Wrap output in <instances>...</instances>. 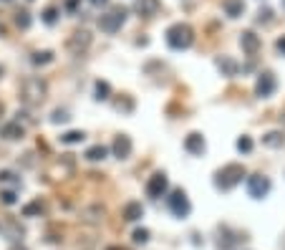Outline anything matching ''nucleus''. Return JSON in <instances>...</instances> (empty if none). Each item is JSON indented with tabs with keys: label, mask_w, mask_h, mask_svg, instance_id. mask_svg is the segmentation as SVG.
<instances>
[{
	"label": "nucleus",
	"mask_w": 285,
	"mask_h": 250,
	"mask_svg": "<svg viewBox=\"0 0 285 250\" xmlns=\"http://www.w3.org/2000/svg\"><path fill=\"white\" fill-rule=\"evenodd\" d=\"M240 46H242V51H248L250 56L260 48V38L253 33V30H245V33H242L240 35Z\"/></svg>",
	"instance_id": "13"
},
{
	"label": "nucleus",
	"mask_w": 285,
	"mask_h": 250,
	"mask_svg": "<svg viewBox=\"0 0 285 250\" xmlns=\"http://www.w3.org/2000/svg\"><path fill=\"white\" fill-rule=\"evenodd\" d=\"M270 15H273V10H270V8H263V10L258 13V23H268Z\"/></svg>",
	"instance_id": "31"
},
{
	"label": "nucleus",
	"mask_w": 285,
	"mask_h": 250,
	"mask_svg": "<svg viewBox=\"0 0 285 250\" xmlns=\"http://www.w3.org/2000/svg\"><path fill=\"white\" fill-rule=\"evenodd\" d=\"M109 250H121V248H109Z\"/></svg>",
	"instance_id": "38"
},
{
	"label": "nucleus",
	"mask_w": 285,
	"mask_h": 250,
	"mask_svg": "<svg viewBox=\"0 0 285 250\" xmlns=\"http://www.w3.org/2000/svg\"><path fill=\"white\" fill-rule=\"evenodd\" d=\"M242 177H245V167L242 164H225L222 170H217V175H215V185H217V190L227 192L235 185H240Z\"/></svg>",
	"instance_id": "3"
},
{
	"label": "nucleus",
	"mask_w": 285,
	"mask_h": 250,
	"mask_svg": "<svg viewBox=\"0 0 285 250\" xmlns=\"http://www.w3.org/2000/svg\"><path fill=\"white\" fill-rule=\"evenodd\" d=\"M159 8H161L159 0H137V3H134V10H137L142 18H151V15H156Z\"/></svg>",
	"instance_id": "11"
},
{
	"label": "nucleus",
	"mask_w": 285,
	"mask_h": 250,
	"mask_svg": "<svg viewBox=\"0 0 285 250\" xmlns=\"http://www.w3.org/2000/svg\"><path fill=\"white\" fill-rule=\"evenodd\" d=\"M111 152H114L116 159H127V157L132 154V139H129L127 134H119V137L114 139V144H111Z\"/></svg>",
	"instance_id": "10"
},
{
	"label": "nucleus",
	"mask_w": 285,
	"mask_h": 250,
	"mask_svg": "<svg viewBox=\"0 0 285 250\" xmlns=\"http://www.w3.org/2000/svg\"><path fill=\"white\" fill-rule=\"evenodd\" d=\"M217 68L222 71V76H237L240 73V66H237V61L235 58H230V56H222V58H217Z\"/></svg>",
	"instance_id": "16"
},
{
	"label": "nucleus",
	"mask_w": 285,
	"mask_h": 250,
	"mask_svg": "<svg viewBox=\"0 0 285 250\" xmlns=\"http://www.w3.org/2000/svg\"><path fill=\"white\" fill-rule=\"evenodd\" d=\"M237 149H240L242 154H250V152H253V139H250V137L237 139Z\"/></svg>",
	"instance_id": "25"
},
{
	"label": "nucleus",
	"mask_w": 285,
	"mask_h": 250,
	"mask_svg": "<svg viewBox=\"0 0 285 250\" xmlns=\"http://www.w3.org/2000/svg\"><path fill=\"white\" fill-rule=\"evenodd\" d=\"M222 8H225V13L230 18H240L242 13H245V3H242V0H225Z\"/></svg>",
	"instance_id": "17"
},
{
	"label": "nucleus",
	"mask_w": 285,
	"mask_h": 250,
	"mask_svg": "<svg viewBox=\"0 0 285 250\" xmlns=\"http://www.w3.org/2000/svg\"><path fill=\"white\" fill-rule=\"evenodd\" d=\"M278 51L285 56V38H280V40H278Z\"/></svg>",
	"instance_id": "32"
},
{
	"label": "nucleus",
	"mask_w": 285,
	"mask_h": 250,
	"mask_svg": "<svg viewBox=\"0 0 285 250\" xmlns=\"http://www.w3.org/2000/svg\"><path fill=\"white\" fill-rule=\"evenodd\" d=\"M248 192H250V197L263 200V197L270 192V180H268L265 175H253V177H248Z\"/></svg>",
	"instance_id": "8"
},
{
	"label": "nucleus",
	"mask_w": 285,
	"mask_h": 250,
	"mask_svg": "<svg viewBox=\"0 0 285 250\" xmlns=\"http://www.w3.org/2000/svg\"><path fill=\"white\" fill-rule=\"evenodd\" d=\"M0 200H3V205H15V192H13V190L0 192Z\"/></svg>",
	"instance_id": "30"
},
{
	"label": "nucleus",
	"mask_w": 285,
	"mask_h": 250,
	"mask_svg": "<svg viewBox=\"0 0 285 250\" xmlns=\"http://www.w3.org/2000/svg\"><path fill=\"white\" fill-rule=\"evenodd\" d=\"M46 91H48L46 81L40 78V76H30V78L23 81V86H20V99H23L28 106H38V104H43Z\"/></svg>",
	"instance_id": "1"
},
{
	"label": "nucleus",
	"mask_w": 285,
	"mask_h": 250,
	"mask_svg": "<svg viewBox=\"0 0 285 250\" xmlns=\"http://www.w3.org/2000/svg\"><path fill=\"white\" fill-rule=\"evenodd\" d=\"M283 8H285V0H283Z\"/></svg>",
	"instance_id": "39"
},
{
	"label": "nucleus",
	"mask_w": 285,
	"mask_h": 250,
	"mask_svg": "<svg viewBox=\"0 0 285 250\" xmlns=\"http://www.w3.org/2000/svg\"><path fill=\"white\" fill-rule=\"evenodd\" d=\"M142 218H144L142 202H127V205H124V220H127V223H137V220H142Z\"/></svg>",
	"instance_id": "14"
},
{
	"label": "nucleus",
	"mask_w": 285,
	"mask_h": 250,
	"mask_svg": "<svg viewBox=\"0 0 285 250\" xmlns=\"http://www.w3.org/2000/svg\"><path fill=\"white\" fill-rule=\"evenodd\" d=\"M63 144H78V142H84V132H66L61 137Z\"/></svg>",
	"instance_id": "22"
},
{
	"label": "nucleus",
	"mask_w": 285,
	"mask_h": 250,
	"mask_svg": "<svg viewBox=\"0 0 285 250\" xmlns=\"http://www.w3.org/2000/svg\"><path fill=\"white\" fill-rule=\"evenodd\" d=\"M283 142H285L283 132H270V134L263 137V144H265V147H283Z\"/></svg>",
	"instance_id": "18"
},
{
	"label": "nucleus",
	"mask_w": 285,
	"mask_h": 250,
	"mask_svg": "<svg viewBox=\"0 0 285 250\" xmlns=\"http://www.w3.org/2000/svg\"><path fill=\"white\" fill-rule=\"evenodd\" d=\"M68 119H71V116H68V111H66V109H56V111H53V116H51V121H53V124H63V121H68Z\"/></svg>",
	"instance_id": "27"
},
{
	"label": "nucleus",
	"mask_w": 285,
	"mask_h": 250,
	"mask_svg": "<svg viewBox=\"0 0 285 250\" xmlns=\"http://www.w3.org/2000/svg\"><path fill=\"white\" fill-rule=\"evenodd\" d=\"M192 40H194L192 25H187V23H174V25L167 28V43H169V48L184 51V48L192 46Z\"/></svg>",
	"instance_id": "2"
},
{
	"label": "nucleus",
	"mask_w": 285,
	"mask_h": 250,
	"mask_svg": "<svg viewBox=\"0 0 285 250\" xmlns=\"http://www.w3.org/2000/svg\"><path fill=\"white\" fill-rule=\"evenodd\" d=\"M43 20H46L48 25H53V23L58 20V10H56V8H46V13H43Z\"/></svg>",
	"instance_id": "28"
},
{
	"label": "nucleus",
	"mask_w": 285,
	"mask_h": 250,
	"mask_svg": "<svg viewBox=\"0 0 285 250\" xmlns=\"http://www.w3.org/2000/svg\"><path fill=\"white\" fill-rule=\"evenodd\" d=\"M134 243L137 245H144V243H149V230H144V228H139V230H134Z\"/></svg>",
	"instance_id": "26"
},
{
	"label": "nucleus",
	"mask_w": 285,
	"mask_h": 250,
	"mask_svg": "<svg viewBox=\"0 0 285 250\" xmlns=\"http://www.w3.org/2000/svg\"><path fill=\"white\" fill-rule=\"evenodd\" d=\"M104 157H106V147H101V144L86 149V159H91V162H99V159H104Z\"/></svg>",
	"instance_id": "21"
},
{
	"label": "nucleus",
	"mask_w": 285,
	"mask_h": 250,
	"mask_svg": "<svg viewBox=\"0 0 285 250\" xmlns=\"http://www.w3.org/2000/svg\"><path fill=\"white\" fill-rule=\"evenodd\" d=\"M89 3H94V5H106L109 0H89Z\"/></svg>",
	"instance_id": "33"
},
{
	"label": "nucleus",
	"mask_w": 285,
	"mask_h": 250,
	"mask_svg": "<svg viewBox=\"0 0 285 250\" xmlns=\"http://www.w3.org/2000/svg\"><path fill=\"white\" fill-rule=\"evenodd\" d=\"M167 190H169V180H167V175H164V172H156V175H151V177H149V182H146V195H149L151 200L164 197V195H167Z\"/></svg>",
	"instance_id": "6"
},
{
	"label": "nucleus",
	"mask_w": 285,
	"mask_h": 250,
	"mask_svg": "<svg viewBox=\"0 0 285 250\" xmlns=\"http://www.w3.org/2000/svg\"><path fill=\"white\" fill-rule=\"evenodd\" d=\"M10 250H25V248H23V245H13Z\"/></svg>",
	"instance_id": "34"
},
{
	"label": "nucleus",
	"mask_w": 285,
	"mask_h": 250,
	"mask_svg": "<svg viewBox=\"0 0 285 250\" xmlns=\"http://www.w3.org/2000/svg\"><path fill=\"white\" fill-rule=\"evenodd\" d=\"M0 116H3V104H0Z\"/></svg>",
	"instance_id": "36"
},
{
	"label": "nucleus",
	"mask_w": 285,
	"mask_h": 250,
	"mask_svg": "<svg viewBox=\"0 0 285 250\" xmlns=\"http://www.w3.org/2000/svg\"><path fill=\"white\" fill-rule=\"evenodd\" d=\"M167 205H169V210H172L174 218H187L189 210H192V205H189V200H187V195H184L182 190H174V192L167 197Z\"/></svg>",
	"instance_id": "5"
},
{
	"label": "nucleus",
	"mask_w": 285,
	"mask_h": 250,
	"mask_svg": "<svg viewBox=\"0 0 285 250\" xmlns=\"http://www.w3.org/2000/svg\"><path fill=\"white\" fill-rule=\"evenodd\" d=\"M124 20H127V10L119 5V8H111L106 15L99 18V28H101L104 33H116L121 25H124Z\"/></svg>",
	"instance_id": "4"
},
{
	"label": "nucleus",
	"mask_w": 285,
	"mask_h": 250,
	"mask_svg": "<svg viewBox=\"0 0 285 250\" xmlns=\"http://www.w3.org/2000/svg\"><path fill=\"white\" fill-rule=\"evenodd\" d=\"M23 127H20V121H8V124H3V127H0V137L3 139H20L23 137Z\"/></svg>",
	"instance_id": "12"
},
{
	"label": "nucleus",
	"mask_w": 285,
	"mask_h": 250,
	"mask_svg": "<svg viewBox=\"0 0 285 250\" xmlns=\"http://www.w3.org/2000/svg\"><path fill=\"white\" fill-rule=\"evenodd\" d=\"M0 73H3V68H0Z\"/></svg>",
	"instance_id": "40"
},
{
	"label": "nucleus",
	"mask_w": 285,
	"mask_h": 250,
	"mask_svg": "<svg viewBox=\"0 0 285 250\" xmlns=\"http://www.w3.org/2000/svg\"><path fill=\"white\" fill-rule=\"evenodd\" d=\"M30 61H33L35 66H43V63H51V61H53V53H51V51H35Z\"/></svg>",
	"instance_id": "20"
},
{
	"label": "nucleus",
	"mask_w": 285,
	"mask_h": 250,
	"mask_svg": "<svg viewBox=\"0 0 285 250\" xmlns=\"http://www.w3.org/2000/svg\"><path fill=\"white\" fill-rule=\"evenodd\" d=\"M3 33H5V28H3V25H0V35H3Z\"/></svg>",
	"instance_id": "35"
},
{
	"label": "nucleus",
	"mask_w": 285,
	"mask_h": 250,
	"mask_svg": "<svg viewBox=\"0 0 285 250\" xmlns=\"http://www.w3.org/2000/svg\"><path fill=\"white\" fill-rule=\"evenodd\" d=\"M0 182H10V185H20V180H15V175L13 172H0Z\"/></svg>",
	"instance_id": "29"
},
{
	"label": "nucleus",
	"mask_w": 285,
	"mask_h": 250,
	"mask_svg": "<svg viewBox=\"0 0 285 250\" xmlns=\"http://www.w3.org/2000/svg\"><path fill=\"white\" fill-rule=\"evenodd\" d=\"M0 3H10V0H0Z\"/></svg>",
	"instance_id": "37"
},
{
	"label": "nucleus",
	"mask_w": 285,
	"mask_h": 250,
	"mask_svg": "<svg viewBox=\"0 0 285 250\" xmlns=\"http://www.w3.org/2000/svg\"><path fill=\"white\" fill-rule=\"evenodd\" d=\"M35 213H43V202H40V200H38V202H30V205L23 207V215H25V218H33Z\"/></svg>",
	"instance_id": "23"
},
{
	"label": "nucleus",
	"mask_w": 285,
	"mask_h": 250,
	"mask_svg": "<svg viewBox=\"0 0 285 250\" xmlns=\"http://www.w3.org/2000/svg\"><path fill=\"white\" fill-rule=\"evenodd\" d=\"M15 23H18V28L25 30V28L30 25V13H28V10H18V13H15Z\"/></svg>",
	"instance_id": "24"
},
{
	"label": "nucleus",
	"mask_w": 285,
	"mask_h": 250,
	"mask_svg": "<svg viewBox=\"0 0 285 250\" xmlns=\"http://www.w3.org/2000/svg\"><path fill=\"white\" fill-rule=\"evenodd\" d=\"M89 46H91V33H89V30H76V33L66 40V48H68L71 53H76V56H81Z\"/></svg>",
	"instance_id": "7"
},
{
	"label": "nucleus",
	"mask_w": 285,
	"mask_h": 250,
	"mask_svg": "<svg viewBox=\"0 0 285 250\" xmlns=\"http://www.w3.org/2000/svg\"><path fill=\"white\" fill-rule=\"evenodd\" d=\"M109 91H111V89H109L106 81H96V89H94L96 96H94V99H96V101H106V99H109Z\"/></svg>",
	"instance_id": "19"
},
{
	"label": "nucleus",
	"mask_w": 285,
	"mask_h": 250,
	"mask_svg": "<svg viewBox=\"0 0 285 250\" xmlns=\"http://www.w3.org/2000/svg\"><path fill=\"white\" fill-rule=\"evenodd\" d=\"M255 94H258L260 99H270V96L275 94V76H273L270 71H265V73H260V76H258Z\"/></svg>",
	"instance_id": "9"
},
{
	"label": "nucleus",
	"mask_w": 285,
	"mask_h": 250,
	"mask_svg": "<svg viewBox=\"0 0 285 250\" xmlns=\"http://www.w3.org/2000/svg\"><path fill=\"white\" fill-rule=\"evenodd\" d=\"M184 149L189 152V154H202L205 152V139H202V134H189L187 139H184Z\"/></svg>",
	"instance_id": "15"
}]
</instances>
